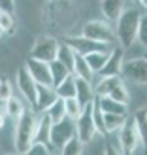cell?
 <instances>
[{
    "mask_svg": "<svg viewBox=\"0 0 147 155\" xmlns=\"http://www.w3.org/2000/svg\"><path fill=\"white\" fill-rule=\"evenodd\" d=\"M142 13L134 8H125L115 21V38L119 40L123 49L132 48L138 40V27H140Z\"/></svg>",
    "mask_w": 147,
    "mask_h": 155,
    "instance_id": "obj_1",
    "label": "cell"
},
{
    "mask_svg": "<svg viewBox=\"0 0 147 155\" xmlns=\"http://www.w3.org/2000/svg\"><path fill=\"white\" fill-rule=\"evenodd\" d=\"M36 119L38 114L32 110V108H27L23 115L15 121V150H17L19 155H23L30 146L34 144V136H36Z\"/></svg>",
    "mask_w": 147,
    "mask_h": 155,
    "instance_id": "obj_2",
    "label": "cell"
},
{
    "mask_svg": "<svg viewBox=\"0 0 147 155\" xmlns=\"http://www.w3.org/2000/svg\"><path fill=\"white\" fill-rule=\"evenodd\" d=\"M96 100V98H94ZM94 100L83 106L81 115L75 119V136L79 138L83 144H91L94 140V136L98 134L96 125H94V117H92V108H94Z\"/></svg>",
    "mask_w": 147,
    "mask_h": 155,
    "instance_id": "obj_3",
    "label": "cell"
},
{
    "mask_svg": "<svg viewBox=\"0 0 147 155\" xmlns=\"http://www.w3.org/2000/svg\"><path fill=\"white\" fill-rule=\"evenodd\" d=\"M117 133H119V144H121L123 155H134L138 144H140V136H138L134 117H126V121L123 123V127Z\"/></svg>",
    "mask_w": 147,
    "mask_h": 155,
    "instance_id": "obj_4",
    "label": "cell"
},
{
    "mask_svg": "<svg viewBox=\"0 0 147 155\" xmlns=\"http://www.w3.org/2000/svg\"><path fill=\"white\" fill-rule=\"evenodd\" d=\"M57 51H59V42L53 36H40L36 40V44L30 49V57L43 61V63H51L57 59Z\"/></svg>",
    "mask_w": 147,
    "mask_h": 155,
    "instance_id": "obj_5",
    "label": "cell"
},
{
    "mask_svg": "<svg viewBox=\"0 0 147 155\" xmlns=\"http://www.w3.org/2000/svg\"><path fill=\"white\" fill-rule=\"evenodd\" d=\"M15 81H17V89L23 95V98H25L27 102L30 104V108L34 110V108H36V95H38V83L32 80V76L28 74L25 64H23L17 70V74H15Z\"/></svg>",
    "mask_w": 147,
    "mask_h": 155,
    "instance_id": "obj_6",
    "label": "cell"
},
{
    "mask_svg": "<svg viewBox=\"0 0 147 155\" xmlns=\"http://www.w3.org/2000/svg\"><path fill=\"white\" fill-rule=\"evenodd\" d=\"M89 40H94L100 44H111L115 40V32L113 28L104 21H89L83 25V34Z\"/></svg>",
    "mask_w": 147,
    "mask_h": 155,
    "instance_id": "obj_7",
    "label": "cell"
},
{
    "mask_svg": "<svg viewBox=\"0 0 147 155\" xmlns=\"http://www.w3.org/2000/svg\"><path fill=\"white\" fill-rule=\"evenodd\" d=\"M121 76L130 81H134V83L147 85V59L140 57V59L125 61L123 68H121Z\"/></svg>",
    "mask_w": 147,
    "mask_h": 155,
    "instance_id": "obj_8",
    "label": "cell"
},
{
    "mask_svg": "<svg viewBox=\"0 0 147 155\" xmlns=\"http://www.w3.org/2000/svg\"><path fill=\"white\" fill-rule=\"evenodd\" d=\"M75 134V121L70 119V117H64L57 123H53L51 125V136H49V144L53 148H62V144L66 140H70V138Z\"/></svg>",
    "mask_w": 147,
    "mask_h": 155,
    "instance_id": "obj_9",
    "label": "cell"
},
{
    "mask_svg": "<svg viewBox=\"0 0 147 155\" xmlns=\"http://www.w3.org/2000/svg\"><path fill=\"white\" fill-rule=\"evenodd\" d=\"M25 68L28 70V74L32 76V80L38 85H47V87H53V80H51V72H49V63H43V61H38L28 57Z\"/></svg>",
    "mask_w": 147,
    "mask_h": 155,
    "instance_id": "obj_10",
    "label": "cell"
},
{
    "mask_svg": "<svg viewBox=\"0 0 147 155\" xmlns=\"http://www.w3.org/2000/svg\"><path fill=\"white\" fill-rule=\"evenodd\" d=\"M64 44H68L75 53H79V55H87V53H92V51H106L107 49V44L89 40V38H85V36H66Z\"/></svg>",
    "mask_w": 147,
    "mask_h": 155,
    "instance_id": "obj_11",
    "label": "cell"
},
{
    "mask_svg": "<svg viewBox=\"0 0 147 155\" xmlns=\"http://www.w3.org/2000/svg\"><path fill=\"white\" fill-rule=\"evenodd\" d=\"M123 59H125V49L121 48H115L110 51V55H107V61L106 64L102 66V70L98 74L100 76H121V68H123Z\"/></svg>",
    "mask_w": 147,
    "mask_h": 155,
    "instance_id": "obj_12",
    "label": "cell"
},
{
    "mask_svg": "<svg viewBox=\"0 0 147 155\" xmlns=\"http://www.w3.org/2000/svg\"><path fill=\"white\" fill-rule=\"evenodd\" d=\"M74 81H75V98H77V102L81 106L89 104V102H92V100L96 98V93L92 89L91 81L83 80L79 76H74Z\"/></svg>",
    "mask_w": 147,
    "mask_h": 155,
    "instance_id": "obj_13",
    "label": "cell"
},
{
    "mask_svg": "<svg viewBox=\"0 0 147 155\" xmlns=\"http://www.w3.org/2000/svg\"><path fill=\"white\" fill-rule=\"evenodd\" d=\"M51 125L53 121L47 115V112H40L38 114V119H36V136H34V142H42V144H49V136H51Z\"/></svg>",
    "mask_w": 147,
    "mask_h": 155,
    "instance_id": "obj_14",
    "label": "cell"
},
{
    "mask_svg": "<svg viewBox=\"0 0 147 155\" xmlns=\"http://www.w3.org/2000/svg\"><path fill=\"white\" fill-rule=\"evenodd\" d=\"M59 97H57V91L55 87H47V85H38V95H36V114L45 112L47 108L55 102Z\"/></svg>",
    "mask_w": 147,
    "mask_h": 155,
    "instance_id": "obj_15",
    "label": "cell"
},
{
    "mask_svg": "<svg viewBox=\"0 0 147 155\" xmlns=\"http://www.w3.org/2000/svg\"><path fill=\"white\" fill-rule=\"evenodd\" d=\"M100 10L107 23H115L121 12L125 10V0H100Z\"/></svg>",
    "mask_w": 147,
    "mask_h": 155,
    "instance_id": "obj_16",
    "label": "cell"
},
{
    "mask_svg": "<svg viewBox=\"0 0 147 155\" xmlns=\"http://www.w3.org/2000/svg\"><path fill=\"white\" fill-rule=\"evenodd\" d=\"M134 123H136V129H138V136H140V144L143 146V151L147 155V106L138 110L134 115Z\"/></svg>",
    "mask_w": 147,
    "mask_h": 155,
    "instance_id": "obj_17",
    "label": "cell"
},
{
    "mask_svg": "<svg viewBox=\"0 0 147 155\" xmlns=\"http://www.w3.org/2000/svg\"><path fill=\"white\" fill-rule=\"evenodd\" d=\"M121 83H125L121 76H104L102 80L98 81L94 93H96V97H107V95H110V93L117 87V85H121Z\"/></svg>",
    "mask_w": 147,
    "mask_h": 155,
    "instance_id": "obj_18",
    "label": "cell"
},
{
    "mask_svg": "<svg viewBox=\"0 0 147 155\" xmlns=\"http://www.w3.org/2000/svg\"><path fill=\"white\" fill-rule=\"evenodd\" d=\"M96 104L104 114H123L126 115V104H121L110 97H96Z\"/></svg>",
    "mask_w": 147,
    "mask_h": 155,
    "instance_id": "obj_19",
    "label": "cell"
},
{
    "mask_svg": "<svg viewBox=\"0 0 147 155\" xmlns=\"http://www.w3.org/2000/svg\"><path fill=\"white\" fill-rule=\"evenodd\" d=\"M25 110H27V108H25V104H23V100L17 98V97H11V98H8L6 102H4L6 117H10L13 121H17L21 115H23V112H25Z\"/></svg>",
    "mask_w": 147,
    "mask_h": 155,
    "instance_id": "obj_20",
    "label": "cell"
},
{
    "mask_svg": "<svg viewBox=\"0 0 147 155\" xmlns=\"http://www.w3.org/2000/svg\"><path fill=\"white\" fill-rule=\"evenodd\" d=\"M107 49L106 51H92V53H87V55H83L85 61H87V64L89 68L92 70V74H98L100 70H102V66L106 64V61H107Z\"/></svg>",
    "mask_w": 147,
    "mask_h": 155,
    "instance_id": "obj_21",
    "label": "cell"
},
{
    "mask_svg": "<svg viewBox=\"0 0 147 155\" xmlns=\"http://www.w3.org/2000/svg\"><path fill=\"white\" fill-rule=\"evenodd\" d=\"M49 72H51V80H53V87H57L60 81L66 80V78L72 74V72L68 70V68L60 63V61H57V59L49 63Z\"/></svg>",
    "mask_w": 147,
    "mask_h": 155,
    "instance_id": "obj_22",
    "label": "cell"
},
{
    "mask_svg": "<svg viewBox=\"0 0 147 155\" xmlns=\"http://www.w3.org/2000/svg\"><path fill=\"white\" fill-rule=\"evenodd\" d=\"M57 61H60L68 70L74 72V61H75V51L70 48L68 44H59V51H57Z\"/></svg>",
    "mask_w": 147,
    "mask_h": 155,
    "instance_id": "obj_23",
    "label": "cell"
},
{
    "mask_svg": "<svg viewBox=\"0 0 147 155\" xmlns=\"http://www.w3.org/2000/svg\"><path fill=\"white\" fill-rule=\"evenodd\" d=\"M126 117H128V115H123V114H104V129H106V134L119 130L123 127V123L126 121Z\"/></svg>",
    "mask_w": 147,
    "mask_h": 155,
    "instance_id": "obj_24",
    "label": "cell"
},
{
    "mask_svg": "<svg viewBox=\"0 0 147 155\" xmlns=\"http://www.w3.org/2000/svg\"><path fill=\"white\" fill-rule=\"evenodd\" d=\"M57 97L59 98H74L75 97V81H74V74H70L66 78V80H62L57 87Z\"/></svg>",
    "mask_w": 147,
    "mask_h": 155,
    "instance_id": "obj_25",
    "label": "cell"
},
{
    "mask_svg": "<svg viewBox=\"0 0 147 155\" xmlns=\"http://www.w3.org/2000/svg\"><path fill=\"white\" fill-rule=\"evenodd\" d=\"M72 74H74V76H79V78H83V80H87V81L92 80V70L89 68V64H87V61H85V57L79 55V53H75L74 72H72Z\"/></svg>",
    "mask_w": 147,
    "mask_h": 155,
    "instance_id": "obj_26",
    "label": "cell"
},
{
    "mask_svg": "<svg viewBox=\"0 0 147 155\" xmlns=\"http://www.w3.org/2000/svg\"><path fill=\"white\" fill-rule=\"evenodd\" d=\"M83 146L85 144L74 134L70 140H66L62 144V148H60V155H81L83 153Z\"/></svg>",
    "mask_w": 147,
    "mask_h": 155,
    "instance_id": "obj_27",
    "label": "cell"
},
{
    "mask_svg": "<svg viewBox=\"0 0 147 155\" xmlns=\"http://www.w3.org/2000/svg\"><path fill=\"white\" fill-rule=\"evenodd\" d=\"M47 115L51 117V121L53 123H57V121H60V119H64L66 117V110H64V98H57L55 102H53L47 110Z\"/></svg>",
    "mask_w": 147,
    "mask_h": 155,
    "instance_id": "obj_28",
    "label": "cell"
},
{
    "mask_svg": "<svg viewBox=\"0 0 147 155\" xmlns=\"http://www.w3.org/2000/svg\"><path fill=\"white\" fill-rule=\"evenodd\" d=\"M64 110H66V117H70V119H77L81 115L83 112V106L77 102V98H64Z\"/></svg>",
    "mask_w": 147,
    "mask_h": 155,
    "instance_id": "obj_29",
    "label": "cell"
},
{
    "mask_svg": "<svg viewBox=\"0 0 147 155\" xmlns=\"http://www.w3.org/2000/svg\"><path fill=\"white\" fill-rule=\"evenodd\" d=\"M107 97L113 98V100H117V102H121V104H126V106H128V102H130V95H128V89L125 87V83L117 85V87H115Z\"/></svg>",
    "mask_w": 147,
    "mask_h": 155,
    "instance_id": "obj_30",
    "label": "cell"
},
{
    "mask_svg": "<svg viewBox=\"0 0 147 155\" xmlns=\"http://www.w3.org/2000/svg\"><path fill=\"white\" fill-rule=\"evenodd\" d=\"M23 155H53V153H51V146L42 144V142H34Z\"/></svg>",
    "mask_w": 147,
    "mask_h": 155,
    "instance_id": "obj_31",
    "label": "cell"
},
{
    "mask_svg": "<svg viewBox=\"0 0 147 155\" xmlns=\"http://www.w3.org/2000/svg\"><path fill=\"white\" fill-rule=\"evenodd\" d=\"M0 27L4 28V32L13 34V27H15L13 13H8V12H2V10H0Z\"/></svg>",
    "mask_w": 147,
    "mask_h": 155,
    "instance_id": "obj_32",
    "label": "cell"
},
{
    "mask_svg": "<svg viewBox=\"0 0 147 155\" xmlns=\"http://www.w3.org/2000/svg\"><path fill=\"white\" fill-rule=\"evenodd\" d=\"M138 42L147 49V13L140 17V27H138Z\"/></svg>",
    "mask_w": 147,
    "mask_h": 155,
    "instance_id": "obj_33",
    "label": "cell"
},
{
    "mask_svg": "<svg viewBox=\"0 0 147 155\" xmlns=\"http://www.w3.org/2000/svg\"><path fill=\"white\" fill-rule=\"evenodd\" d=\"M13 97V89H11V83L6 80V78H0V102H6L8 98Z\"/></svg>",
    "mask_w": 147,
    "mask_h": 155,
    "instance_id": "obj_34",
    "label": "cell"
},
{
    "mask_svg": "<svg viewBox=\"0 0 147 155\" xmlns=\"http://www.w3.org/2000/svg\"><path fill=\"white\" fill-rule=\"evenodd\" d=\"M0 10L8 12V13H13L15 12V0H0Z\"/></svg>",
    "mask_w": 147,
    "mask_h": 155,
    "instance_id": "obj_35",
    "label": "cell"
},
{
    "mask_svg": "<svg viewBox=\"0 0 147 155\" xmlns=\"http://www.w3.org/2000/svg\"><path fill=\"white\" fill-rule=\"evenodd\" d=\"M104 155H123V153H121L117 148H113L111 144H107L106 148H104Z\"/></svg>",
    "mask_w": 147,
    "mask_h": 155,
    "instance_id": "obj_36",
    "label": "cell"
},
{
    "mask_svg": "<svg viewBox=\"0 0 147 155\" xmlns=\"http://www.w3.org/2000/svg\"><path fill=\"white\" fill-rule=\"evenodd\" d=\"M4 123H6V112H4V104L0 102V129L4 127Z\"/></svg>",
    "mask_w": 147,
    "mask_h": 155,
    "instance_id": "obj_37",
    "label": "cell"
},
{
    "mask_svg": "<svg viewBox=\"0 0 147 155\" xmlns=\"http://www.w3.org/2000/svg\"><path fill=\"white\" fill-rule=\"evenodd\" d=\"M140 4H142V6L145 8V10H147V0H140Z\"/></svg>",
    "mask_w": 147,
    "mask_h": 155,
    "instance_id": "obj_38",
    "label": "cell"
},
{
    "mask_svg": "<svg viewBox=\"0 0 147 155\" xmlns=\"http://www.w3.org/2000/svg\"><path fill=\"white\" fill-rule=\"evenodd\" d=\"M4 34H6V32H4V28H2V27H0V38H2Z\"/></svg>",
    "mask_w": 147,
    "mask_h": 155,
    "instance_id": "obj_39",
    "label": "cell"
},
{
    "mask_svg": "<svg viewBox=\"0 0 147 155\" xmlns=\"http://www.w3.org/2000/svg\"><path fill=\"white\" fill-rule=\"evenodd\" d=\"M53 2H62V0H53Z\"/></svg>",
    "mask_w": 147,
    "mask_h": 155,
    "instance_id": "obj_40",
    "label": "cell"
},
{
    "mask_svg": "<svg viewBox=\"0 0 147 155\" xmlns=\"http://www.w3.org/2000/svg\"><path fill=\"white\" fill-rule=\"evenodd\" d=\"M132 2H140V0H132Z\"/></svg>",
    "mask_w": 147,
    "mask_h": 155,
    "instance_id": "obj_41",
    "label": "cell"
},
{
    "mask_svg": "<svg viewBox=\"0 0 147 155\" xmlns=\"http://www.w3.org/2000/svg\"><path fill=\"white\" fill-rule=\"evenodd\" d=\"M11 155H19V153H11Z\"/></svg>",
    "mask_w": 147,
    "mask_h": 155,
    "instance_id": "obj_42",
    "label": "cell"
},
{
    "mask_svg": "<svg viewBox=\"0 0 147 155\" xmlns=\"http://www.w3.org/2000/svg\"><path fill=\"white\" fill-rule=\"evenodd\" d=\"M145 59H147V55H145Z\"/></svg>",
    "mask_w": 147,
    "mask_h": 155,
    "instance_id": "obj_43",
    "label": "cell"
},
{
    "mask_svg": "<svg viewBox=\"0 0 147 155\" xmlns=\"http://www.w3.org/2000/svg\"><path fill=\"white\" fill-rule=\"evenodd\" d=\"M59 155H60V153H59Z\"/></svg>",
    "mask_w": 147,
    "mask_h": 155,
    "instance_id": "obj_44",
    "label": "cell"
}]
</instances>
